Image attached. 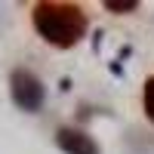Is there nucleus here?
Returning a JSON list of instances; mask_svg holds the SVG:
<instances>
[{
    "mask_svg": "<svg viewBox=\"0 0 154 154\" xmlns=\"http://www.w3.org/2000/svg\"><path fill=\"white\" fill-rule=\"evenodd\" d=\"M142 105H145L148 120L154 123V77H148V80H145V89H142Z\"/></svg>",
    "mask_w": 154,
    "mask_h": 154,
    "instance_id": "nucleus-4",
    "label": "nucleus"
},
{
    "mask_svg": "<svg viewBox=\"0 0 154 154\" xmlns=\"http://www.w3.org/2000/svg\"><path fill=\"white\" fill-rule=\"evenodd\" d=\"M31 19H34L37 34L59 49H68L74 43H80L86 28H89L83 6L65 3V0H43V3H37Z\"/></svg>",
    "mask_w": 154,
    "mask_h": 154,
    "instance_id": "nucleus-1",
    "label": "nucleus"
},
{
    "mask_svg": "<svg viewBox=\"0 0 154 154\" xmlns=\"http://www.w3.org/2000/svg\"><path fill=\"white\" fill-rule=\"evenodd\" d=\"M9 89H12V102L22 108V111H40L43 102H46V86L37 74L25 71V68H16L9 77Z\"/></svg>",
    "mask_w": 154,
    "mask_h": 154,
    "instance_id": "nucleus-2",
    "label": "nucleus"
},
{
    "mask_svg": "<svg viewBox=\"0 0 154 154\" xmlns=\"http://www.w3.org/2000/svg\"><path fill=\"white\" fill-rule=\"evenodd\" d=\"M139 6V0H108L105 3V9H111V12H133Z\"/></svg>",
    "mask_w": 154,
    "mask_h": 154,
    "instance_id": "nucleus-5",
    "label": "nucleus"
},
{
    "mask_svg": "<svg viewBox=\"0 0 154 154\" xmlns=\"http://www.w3.org/2000/svg\"><path fill=\"white\" fill-rule=\"evenodd\" d=\"M56 145L65 154H99V142L83 130H74V126H62L56 133Z\"/></svg>",
    "mask_w": 154,
    "mask_h": 154,
    "instance_id": "nucleus-3",
    "label": "nucleus"
}]
</instances>
